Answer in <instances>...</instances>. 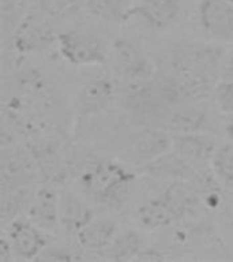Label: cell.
Instances as JSON below:
<instances>
[{"label": "cell", "instance_id": "cell-1", "mask_svg": "<svg viewBox=\"0 0 233 262\" xmlns=\"http://www.w3.org/2000/svg\"><path fill=\"white\" fill-rule=\"evenodd\" d=\"M135 173L112 160H98L90 164L79 178V187L96 204L120 208L126 202Z\"/></svg>", "mask_w": 233, "mask_h": 262}, {"label": "cell", "instance_id": "cell-2", "mask_svg": "<svg viewBox=\"0 0 233 262\" xmlns=\"http://www.w3.org/2000/svg\"><path fill=\"white\" fill-rule=\"evenodd\" d=\"M57 49L65 61L77 67L102 66L106 61L102 41L85 30H68L56 36Z\"/></svg>", "mask_w": 233, "mask_h": 262}, {"label": "cell", "instance_id": "cell-3", "mask_svg": "<svg viewBox=\"0 0 233 262\" xmlns=\"http://www.w3.org/2000/svg\"><path fill=\"white\" fill-rule=\"evenodd\" d=\"M172 70L180 75H191L212 79L213 73L221 63L222 52L214 47L185 44L171 55Z\"/></svg>", "mask_w": 233, "mask_h": 262}, {"label": "cell", "instance_id": "cell-4", "mask_svg": "<svg viewBox=\"0 0 233 262\" xmlns=\"http://www.w3.org/2000/svg\"><path fill=\"white\" fill-rule=\"evenodd\" d=\"M154 77L128 81L124 92L127 110L147 118H164L169 112L171 106L165 101Z\"/></svg>", "mask_w": 233, "mask_h": 262}, {"label": "cell", "instance_id": "cell-5", "mask_svg": "<svg viewBox=\"0 0 233 262\" xmlns=\"http://www.w3.org/2000/svg\"><path fill=\"white\" fill-rule=\"evenodd\" d=\"M8 241L11 243L14 255L24 261L37 259L46 247L45 231L37 227L28 217H16L8 223Z\"/></svg>", "mask_w": 233, "mask_h": 262}, {"label": "cell", "instance_id": "cell-6", "mask_svg": "<svg viewBox=\"0 0 233 262\" xmlns=\"http://www.w3.org/2000/svg\"><path fill=\"white\" fill-rule=\"evenodd\" d=\"M37 160L32 151L3 149L2 155V191L30 186L36 180Z\"/></svg>", "mask_w": 233, "mask_h": 262}, {"label": "cell", "instance_id": "cell-7", "mask_svg": "<svg viewBox=\"0 0 233 262\" xmlns=\"http://www.w3.org/2000/svg\"><path fill=\"white\" fill-rule=\"evenodd\" d=\"M116 69L127 81H139L154 77V67L141 49L128 38H118L112 45Z\"/></svg>", "mask_w": 233, "mask_h": 262}, {"label": "cell", "instance_id": "cell-8", "mask_svg": "<svg viewBox=\"0 0 233 262\" xmlns=\"http://www.w3.org/2000/svg\"><path fill=\"white\" fill-rule=\"evenodd\" d=\"M198 15L208 36L233 41V3L228 0H200Z\"/></svg>", "mask_w": 233, "mask_h": 262}, {"label": "cell", "instance_id": "cell-9", "mask_svg": "<svg viewBox=\"0 0 233 262\" xmlns=\"http://www.w3.org/2000/svg\"><path fill=\"white\" fill-rule=\"evenodd\" d=\"M183 0H139L131 10V18H139L149 29L164 30L179 19Z\"/></svg>", "mask_w": 233, "mask_h": 262}, {"label": "cell", "instance_id": "cell-10", "mask_svg": "<svg viewBox=\"0 0 233 262\" xmlns=\"http://www.w3.org/2000/svg\"><path fill=\"white\" fill-rule=\"evenodd\" d=\"M141 171L157 180L167 182H190L196 175L194 164L185 160L173 149L147 161Z\"/></svg>", "mask_w": 233, "mask_h": 262}, {"label": "cell", "instance_id": "cell-11", "mask_svg": "<svg viewBox=\"0 0 233 262\" xmlns=\"http://www.w3.org/2000/svg\"><path fill=\"white\" fill-rule=\"evenodd\" d=\"M11 40L18 52L22 55H30L46 48L56 40V37L53 36L52 29L44 20L38 16L28 14L15 29V32L12 33Z\"/></svg>", "mask_w": 233, "mask_h": 262}, {"label": "cell", "instance_id": "cell-12", "mask_svg": "<svg viewBox=\"0 0 233 262\" xmlns=\"http://www.w3.org/2000/svg\"><path fill=\"white\" fill-rule=\"evenodd\" d=\"M59 196L51 187L36 190L26 210V217L45 232H53L60 227Z\"/></svg>", "mask_w": 233, "mask_h": 262}, {"label": "cell", "instance_id": "cell-13", "mask_svg": "<svg viewBox=\"0 0 233 262\" xmlns=\"http://www.w3.org/2000/svg\"><path fill=\"white\" fill-rule=\"evenodd\" d=\"M114 100V86L108 77L91 79L82 86L78 96V111L82 116H91L105 111Z\"/></svg>", "mask_w": 233, "mask_h": 262}, {"label": "cell", "instance_id": "cell-14", "mask_svg": "<svg viewBox=\"0 0 233 262\" xmlns=\"http://www.w3.org/2000/svg\"><path fill=\"white\" fill-rule=\"evenodd\" d=\"M214 139L204 133L175 134L172 149L192 164L210 163L217 150Z\"/></svg>", "mask_w": 233, "mask_h": 262}, {"label": "cell", "instance_id": "cell-15", "mask_svg": "<svg viewBox=\"0 0 233 262\" xmlns=\"http://www.w3.org/2000/svg\"><path fill=\"white\" fill-rule=\"evenodd\" d=\"M59 217L60 228L77 235L93 219V212L75 192L64 190L59 196Z\"/></svg>", "mask_w": 233, "mask_h": 262}, {"label": "cell", "instance_id": "cell-16", "mask_svg": "<svg viewBox=\"0 0 233 262\" xmlns=\"http://www.w3.org/2000/svg\"><path fill=\"white\" fill-rule=\"evenodd\" d=\"M138 219L147 229H162L180 221L176 209L164 192L139 206Z\"/></svg>", "mask_w": 233, "mask_h": 262}, {"label": "cell", "instance_id": "cell-17", "mask_svg": "<svg viewBox=\"0 0 233 262\" xmlns=\"http://www.w3.org/2000/svg\"><path fill=\"white\" fill-rule=\"evenodd\" d=\"M173 137L159 130H143L134 139L132 143V159L139 164H146L147 161L158 157L165 151L171 150Z\"/></svg>", "mask_w": 233, "mask_h": 262}, {"label": "cell", "instance_id": "cell-18", "mask_svg": "<svg viewBox=\"0 0 233 262\" xmlns=\"http://www.w3.org/2000/svg\"><path fill=\"white\" fill-rule=\"evenodd\" d=\"M118 235V224L109 219H91L77 233L78 243L87 251H102Z\"/></svg>", "mask_w": 233, "mask_h": 262}, {"label": "cell", "instance_id": "cell-19", "mask_svg": "<svg viewBox=\"0 0 233 262\" xmlns=\"http://www.w3.org/2000/svg\"><path fill=\"white\" fill-rule=\"evenodd\" d=\"M210 127L208 115L196 106H183L168 116V128L173 134L204 133Z\"/></svg>", "mask_w": 233, "mask_h": 262}, {"label": "cell", "instance_id": "cell-20", "mask_svg": "<svg viewBox=\"0 0 233 262\" xmlns=\"http://www.w3.org/2000/svg\"><path fill=\"white\" fill-rule=\"evenodd\" d=\"M142 239L135 231L118 233L108 247L102 250V258L109 261H135L142 251Z\"/></svg>", "mask_w": 233, "mask_h": 262}, {"label": "cell", "instance_id": "cell-21", "mask_svg": "<svg viewBox=\"0 0 233 262\" xmlns=\"http://www.w3.org/2000/svg\"><path fill=\"white\" fill-rule=\"evenodd\" d=\"M87 11L97 19L124 24L130 19L132 4L131 0H85Z\"/></svg>", "mask_w": 233, "mask_h": 262}, {"label": "cell", "instance_id": "cell-22", "mask_svg": "<svg viewBox=\"0 0 233 262\" xmlns=\"http://www.w3.org/2000/svg\"><path fill=\"white\" fill-rule=\"evenodd\" d=\"M33 194L34 191H30L29 186L2 191V220L3 223H10L16 217H19L24 210H28Z\"/></svg>", "mask_w": 233, "mask_h": 262}, {"label": "cell", "instance_id": "cell-23", "mask_svg": "<svg viewBox=\"0 0 233 262\" xmlns=\"http://www.w3.org/2000/svg\"><path fill=\"white\" fill-rule=\"evenodd\" d=\"M28 15V0H0V22L3 36H12Z\"/></svg>", "mask_w": 233, "mask_h": 262}, {"label": "cell", "instance_id": "cell-24", "mask_svg": "<svg viewBox=\"0 0 233 262\" xmlns=\"http://www.w3.org/2000/svg\"><path fill=\"white\" fill-rule=\"evenodd\" d=\"M83 0H38L41 12L53 20H64L77 15Z\"/></svg>", "mask_w": 233, "mask_h": 262}, {"label": "cell", "instance_id": "cell-25", "mask_svg": "<svg viewBox=\"0 0 233 262\" xmlns=\"http://www.w3.org/2000/svg\"><path fill=\"white\" fill-rule=\"evenodd\" d=\"M210 163L217 179L225 183H233V143L217 147Z\"/></svg>", "mask_w": 233, "mask_h": 262}, {"label": "cell", "instance_id": "cell-26", "mask_svg": "<svg viewBox=\"0 0 233 262\" xmlns=\"http://www.w3.org/2000/svg\"><path fill=\"white\" fill-rule=\"evenodd\" d=\"M213 93L218 110L222 114L233 115V78L218 82L214 86Z\"/></svg>", "mask_w": 233, "mask_h": 262}, {"label": "cell", "instance_id": "cell-27", "mask_svg": "<svg viewBox=\"0 0 233 262\" xmlns=\"http://www.w3.org/2000/svg\"><path fill=\"white\" fill-rule=\"evenodd\" d=\"M77 254L69 251L65 247H45V250L38 255L36 261H55V262H64V261H74V259H79Z\"/></svg>", "mask_w": 233, "mask_h": 262}, {"label": "cell", "instance_id": "cell-28", "mask_svg": "<svg viewBox=\"0 0 233 262\" xmlns=\"http://www.w3.org/2000/svg\"><path fill=\"white\" fill-rule=\"evenodd\" d=\"M164 255L159 250L157 249H142V251L138 254V257L135 261H162L165 259Z\"/></svg>", "mask_w": 233, "mask_h": 262}, {"label": "cell", "instance_id": "cell-29", "mask_svg": "<svg viewBox=\"0 0 233 262\" xmlns=\"http://www.w3.org/2000/svg\"><path fill=\"white\" fill-rule=\"evenodd\" d=\"M12 255H14V251H12L11 243L8 241L7 235H3L2 241H0V261H10L12 258Z\"/></svg>", "mask_w": 233, "mask_h": 262}, {"label": "cell", "instance_id": "cell-30", "mask_svg": "<svg viewBox=\"0 0 233 262\" xmlns=\"http://www.w3.org/2000/svg\"><path fill=\"white\" fill-rule=\"evenodd\" d=\"M226 134L233 141V115L232 118L228 120V123H226Z\"/></svg>", "mask_w": 233, "mask_h": 262}, {"label": "cell", "instance_id": "cell-31", "mask_svg": "<svg viewBox=\"0 0 233 262\" xmlns=\"http://www.w3.org/2000/svg\"><path fill=\"white\" fill-rule=\"evenodd\" d=\"M228 70H229V73H230V75L233 78V51L230 53H229V56H228Z\"/></svg>", "mask_w": 233, "mask_h": 262}, {"label": "cell", "instance_id": "cell-32", "mask_svg": "<svg viewBox=\"0 0 233 262\" xmlns=\"http://www.w3.org/2000/svg\"><path fill=\"white\" fill-rule=\"evenodd\" d=\"M228 2H230V3H233V0H228Z\"/></svg>", "mask_w": 233, "mask_h": 262}]
</instances>
